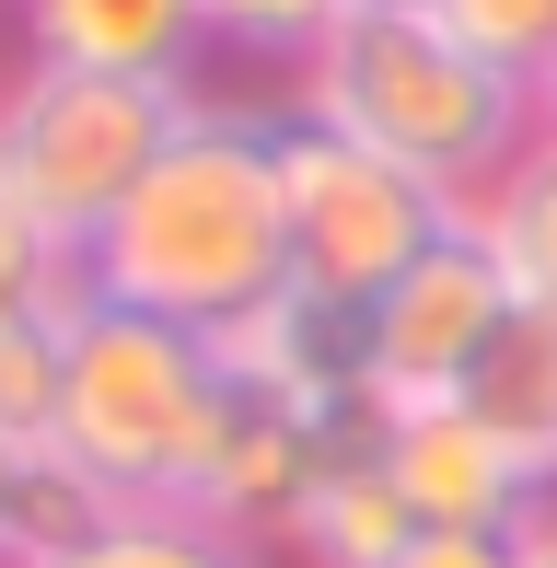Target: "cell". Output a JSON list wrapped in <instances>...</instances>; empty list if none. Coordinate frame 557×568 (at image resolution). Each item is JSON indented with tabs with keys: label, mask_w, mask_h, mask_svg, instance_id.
I'll return each instance as SVG.
<instances>
[{
	"label": "cell",
	"mask_w": 557,
	"mask_h": 568,
	"mask_svg": "<svg viewBox=\"0 0 557 568\" xmlns=\"http://www.w3.org/2000/svg\"><path fill=\"white\" fill-rule=\"evenodd\" d=\"M278 140L291 105H198L186 140L140 174V197L82 244V302L186 325V337H233L291 291V210H278Z\"/></svg>",
	"instance_id": "6da1fadb"
},
{
	"label": "cell",
	"mask_w": 557,
	"mask_h": 568,
	"mask_svg": "<svg viewBox=\"0 0 557 568\" xmlns=\"http://www.w3.org/2000/svg\"><path fill=\"white\" fill-rule=\"evenodd\" d=\"M291 116L372 151V163H395V174H418L453 210H476L535 151V93L499 82L488 59H465L429 12H348L291 70Z\"/></svg>",
	"instance_id": "7a4b0ae2"
},
{
	"label": "cell",
	"mask_w": 557,
	"mask_h": 568,
	"mask_svg": "<svg viewBox=\"0 0 557 568\" xmlns=\"http://www.w3.org/2000/svg\"><path fill=\"white\" fill-rule=\"evenodd\" d=\"M221 418V359L186 325L117 314V302H70L59 325V442L105 487L117 510H174L186 499V464Z\"/></svg>",
	"instance_id": "3957f363"
},
{
	"label": "cell",
	"mask_w": 557,
	"mask_h": 568,
	"mask_svg": "<svg viewBox=\"0 0 557 568\" xmlns=\"http://www.w3.org/2000/svg\"><path fill=\"white\" fill-rule=\"evenodd\" d=\"M198 82H129V70L23 59L0 82V197L82 267V244L140 197V174L186 140Z\"/></svg>",
	"instance_id": "277c9868"
},
{
	"label": "cell",
	"mask_w": 557,
	"mask_h": 568,
	"mask_svg": "<svg viewBox=\"0 0 557 568\" xmlns=\"http://www.w3.org/2000/svg\"><path fill=\"white\" fill-rule=\"evenodd\" d=\"M278 210H291V291L348 302V314H372L442 232H465L453 197H429L418 174L372 163V151L325 140V128H302V116H291V140H278Z\"/></svg>",
	"instance_id": "5b68a950"
},
{
	"label": "cell",
	"mask_w": 557,
	"mask_h": 568,
	"mask_svg": "<svg viewBox=\"0 0 557 568\" xmlns=\"http://www.w3.org/2000/svg\"><path fill=\"white\" fill-rule=\"evenodd\" d=\"M512 278L476 232H442L384 302H372V395L384 406H442L453 383L488 359V337L512 325Z\"/></svg>",
	"instance_id": "8992f818"
},
{
	"label": "cell",
	"mask_w": 557,
	"mask_h": 568,
	"mask_svg": "<svg viewBox=\"0 0 557 568\" xmlns=\"http://www.w3.org/2000/svg\"><path fill=\"white\" fill-rule=\"evenodd\" d=\"M384 476L407 487L418 523H465V534H535L557 510V487L499 442V429H476L465 406H395Z\"/></svg>",
	"instance_id": "52a82bcc"
},
{
	"label": "cell",
	"mask_w": 557,
	"mask_h": 568,
	"mask_svg": "<svg viewBox=\"0 0 557 568\" xmlns=\"http://www.w3.org/2000/svg\"><path fill=\"white\" fill-rule=\"evenodd\" d=\"M221 372L256 383L278 406H348L372 395V314H348V302H314V291H278L267 314H244L233 337H210Z\"/></svg>",
	"instance_id": "ba28073f"
},
{
	"label": "cell",
	"mask_w": 557,
	"mask_h": 568,
	"mask_svg": "<svg viewBox=\"0 0 557 568\" xmlns=\"http://www.w3.org/2000/svg\"><path fill=\"white\" fill-rule=\"evenodd\" d=\"M12 36L23 59H59V70H129V82H186L198 36V0H12Z\"/></svg>",
	"instance_id": "9c48e42d"
},
{
	"label": "cell",
	"mask_w": 557,
	"mask_h": 568,
	"mask_svg": "<svg viewBox=\"0 0 557 568\" xmlns=\"http://www.w3.org/2000/svg\"><path fill=\"white\" fill-rule=\"evenodd\" d=\"M442 406H465L476 429H499V442L557 487V302H512V325L488 337V359H476Z\"/></svg>",
	"instance_id": "30bf717a"
},
{
	"label": "cell",
	"mask_w": 557,
	"mask_h": 568,
	"mask_svg": "<svg viewBox=\"0 0 557 568\" xmlns=\"http://www.w3.org/2000/svg\"><path fill=\"white\" fill-rule=\"evenodd\" d=\"M407 546H418V510H407V487H395L384 464H337V476L302 499V523H291L302 568H395Z\"/></svg>",
	"instance_id": "8fae6325"
},
{
	"label": "cell",
	"mask_w": 557,
	"mask_h": 568,
	"mask_svg": "<svg viewBox=\"0 0 557 568\" xmlns=\"http://www.w3.org/2000/svg\"><path fill=\"white\" fill-rule=\"evenodd\" d=\"M105 523H117V499H105V487H93L59 442L12 453V487H0V568H47V557L93 546Z\"/></svg>",
	"instance_id": "7c38bea8"
},
{
	"label": "cell",
	"mask_w": 557,
	"mask_h": 568,
	"mask_svg": "<svg viewBox=\"0 0 557 568\" xmlns=\"http://www.w3.org/2000/svg\"><path fill=\"white\" fill-rule=\"evenodd\" d=\"M465 232L499 255V278H512L523 302H557V140L546 128H535V151L465 210Z\"/></svg>",
	"instance_id": "4fadbf2b"
},
{
	"label": "cell",
	"mask_w": 557,
	"mask_h": 568,
	"mask_svg": "<svg viewBox=\"0 0 557 568\" xmlns=\"http://www.w3.org/2000/svg\"><path fill=\"white\" fill-rule=\"evenodd\" d=\"M47 568H278V557L244 546V534L186 523V510H117L93 546H70V557H47Z\"/></svg>",
	"instance_id": "5bb4252c"
},
{
	"label": "cell",
	"mask_w": 557,
	"mask_h": 568,
	"mask_svg": "<svg viewBox=\"0 0 557 568\" xmlns=\"http://www.w3.org/2000/svg\"><path fill=\"white\" fill-rule=\"evenodd\" d=\"M429 23H442L465 59H488L499 82L535 93L546 59H557V0H429Z\"/></svg>",
	"instance_id": "9a60e30c"
},
{
	"label": "cell",
	"mask_w": 557,
	"mask_h": 568,
	"mask_svg": "<svg viewBox=\"0 0 557 568\" xmlns=\"http://www.w3.org/2000/svg\"><path fill=\"white\" fill-rule=\"evenodd\" d=\"M337 23H348V0H198L210 47H244V59H278V70H302Z\"/></svg>",
	"instance_id": "2e32d148"
},
{
	"label": "cell",
	"mask_w": 557,
	"mask_h": 568,
	"mask_svg": "<svg viewBox=\"0 0 557 568\" xmlns=\"http://www.w3.org/2000/svg\"><path fill=\"white\" fill-rule=\"evenodd\" d=\"M59 325L70 314H36V325L0 337V442L12 453H36L47 429H59Z\"/></svg>",
	"instance_id": "e0dca14e"
},
{
	"label": "cell",
	"mask_w": 557,
	"mask_h": 568,
	"mask_svg": "<svg viewBox=\"0 0 557 568\" xmlns=\"http://www.w3.org/2000/svg\"><path fill=\"white\" fill-rule=\"evenodd\" d=\"M70 302H82V267H70V255L47 244L12 197H0V337L36 325V314H70Z\"/></svg>",
	"instance_id": "ac0fdd59"
},
{
	"label": "cell",
	"mask_w": 557,
	"mask_h": 568,
	"mask_svg": "<svg viewBox=\"0 0 557 568\" xmlns=\"http://www.w3.org/2000/svg\"><path fill=\"white\" fill-rule=\"evenodd\" d=\"M395 568H523V534H465V523H418V546Z\"/></svg>",
	"instance_id": "d6986e66"
},
{
	"label": "cell",
	"mask_w": 557,
	"mask_h": 568,
	"mask_svg": "<svg viewBox=\"0 0 557 568\" xmlns=\"http://www.w3.org/2000/svg\"><path fill=\"white\" fill-rule=\"evenodd\" d=\"M523 568H557V510H546L535 534H523Z\"/></svg>",
	"instance_id": "ffe728a7"
},
{
	"label": "cell",
	"mask_w": 557,
	"mask_h": 568,
	"mask_svg": "<svg viewBox=\"0 0 557 568\" xmlns=\"http://www.w3.org/2000/svg\"><path fill=\"white\" fill-rule=\"evenodd\" d=\"M535 128L557 140V59H546V82H535Z\"/></svg>",
	"instance_id": "44dd1931"
},
{
	"label": "cell",
	"mask_w": 557,
	"mask_h": 568,
	"mask_svg": "<svg viewBox=\"0 0 557 568\" xmlns=\"http://www.w3.org/2000/svg\"><path fill=\"white\" fill-rule=\"evenodd\" d=\"M348 12H429V0H348Z\"/></svg>",
	"instance_id": "7402d4cb"
},
{
	"label": "cell",
	"mask_w": 557,
	"mask_h": 568,
	"mask_svg": "<svg viewBox=\"0 0 557 568\" xmlns=\"http://www.w3.org/2000/svg\"><path fill=\"white\" fill-rule=\"evenodd\" d=\"M0 487H12V442H0Z\"/></svg>",
	"instance_id": "603a6c76"
}]
</instances>
